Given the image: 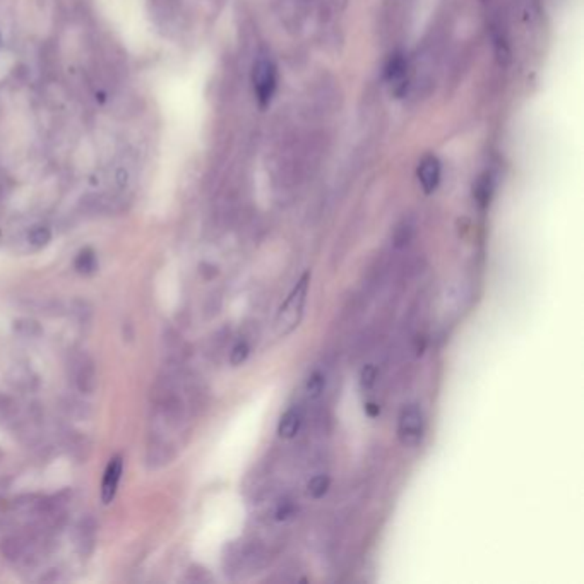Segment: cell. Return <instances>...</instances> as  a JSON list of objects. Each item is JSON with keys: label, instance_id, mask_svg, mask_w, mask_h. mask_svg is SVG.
<instances>
[{"label": "cell", "instance_id": "cell-5", "mask_svg": "<svg viewBox=\"0 0 584 584\" xmlns=\"http://www.w3.org/2000/svg\"><path fill=\"white\" fill-rule=\"evenodd\" d=\"M122 469H124V460H122V456H115L113 460H110L102 483L103 504H110L113 500V497H115L118 482H120L122 476Z\"/></svg>", "mask_w": 584, "mask_h": 584}, {"label": "cell", "instance_id": "cell-2", "mask_svg": "<svg viewBox=\"0 0 584 584\" xmlns=\"http://www.w3.org/2000/svg\"><path fill=\"white\" fill-rule=\"evenodd\" d=\"M425 422L424 413L417 404H408L397 417V439L404 447L420 446L424 439Z\"/></svg>", "mask_w": 584, "mask_h": 584}, {"label": "cell", "instance_id": "cell-6", "mask_svg": "<svg viewBox=\"0 0 584 584\" xmlns=\"http://www.w3.org/2000/svg\"><path fill=\"white\" fill-rule=\"evenodd\" d=\"M303 424V410L302 406H290L285 413L281 415L278 422V435L281 439H295L296 433L300 432Z\"/></svg>", "mask_w": 584, "mask_h": 584}, {"label": "cell", "instance_id": "cell-11", "mask_svg": "<svg viewBox=\"0 0 584 584\" xmlns=\"http://www.w3.org/2000/svg\"><path fill=\"white\" fill-rule=\"evenodd\" d=\"M408 64L406 59H404L401 53H396L394 57H390L388 66H386V79L389 82H401L406 76ZM403 84V82H401Z\"/></svg>", "mask_w": 584, "mask_h": 584}, {"label": "cell", "instance_id": "cell-14", "mask_svg": "<svg viewBox=\"0 0 584 584\" xmlns=\"http://www.w3.org/2000/svg\"><path fill=\"white\" fill-rule=\"evenodd\" d=\"M77 273L81 274H91L95 273L98 267V261H96V254L91 249H84L77 254L76 263H74Z\"/></svg>", "mask_w": 584, "mask_h": 584}, {"label": "cell", "instance_id": "cell-4", "mask_svg": "<svg viewBox=\"0 0 584 584\" xmlns=\"http://www.w3.org/2000/svg\"><path fill=\"white\" fill-rule=\"evenodd\" d=\"M418 182L425 194H432L437 191L440 184V175H442V167H440L439 158L433 155H427L418 164Z\"/></svg>", "mask_w": 584, "mask_h": 584}, {"label": "cell", "instance_id": "cell-16", "mask_svg": "<svg viewBox=\"0 0 584 584\" xmlns=\"http://www.w3.org/2000/svg\"><path fill=\"white\" fill-rule=\"evenodd\" d=\"M0 552L6 555L7 558H21L26 552V545H24L23 540L19 538H6L2 543H0Z\"/></svg>", "mask_w": 584, "mask_h": 584}, {"label": "cell", "instance_id": "cell-1", "mask_svg": "<svg viewBox=\"0 0 584 584\" xmlns=\"http://www.w3.org/2000/svg\"><path fill=\"white\" fill-rule=\"evenodd\" d=\"M309 285H310V273L302 274V278L296 281L292 292L288 293L285 302L281 303L274 317V332L278 338H285V336L292 335L296 328L300 326L305 312L307 295H309Z\"/></svg>", "mask_w": 584, "mask_h": 584}, {"label": "cell", "instance_id": "cell-7", "mask_svg": "<svg viewBox=\"0 0 584 584\" xmlns=\"http://www.w3.org/2000/svg\"><path fill=\"white\" fill-rule=\"evenodd\" d=\"M76 386L82 394H91L96 389V368L89 358H82L76 370Z\"/></svg>", "mask_w": 584, "mask_h": 584}, {"label": "cell", "instance_id": "cell-18", "mask_svg": "<svg viewBox=\"0 0 584 584\" xmlns=\"http://www.w3.org/2000/svg\"><path fill=\"white\" fill-rule=\"evenodd\" d=\"M50 240H52V232L48 227H43V225L31 228L30 234H28V242L33 247H45Z\"/></svg>", "mask_w": 584, "mask_h": 584}, {"label": "cell", "instance_id": "cell-12", "mask_svg": "<svg viewBox=\"0 0 584 584\" xmlns=\"http://www.w3.org/2000/svg\"><path fill=\"white\" fill-rule=\"evenodd\" d=\"M273 516L278 522L292 521V519L296 516V502L288 496L281 497V499L274 504Z\"/></svg>", "mask_w": 584, "mask_h": 584}, {"label": "cell", "instance_id": "cell-13", "mask_svg": "<svg viewBox=\"0 0 584 584\" xmlns=\"http://www.w3.org/2000/svg\"><path fill=\"white\" fill-rule=\"evenodd\" d=\"M329 485H331L329 476L326 473H317L307 482V493L312 499H322L328 493Z\"/></svg>", "mask_w": 584, "mask_h": 584}, {"label": "cell", "instance_id": "cell-10", "mask_svg": "<svg viewBox=\"0 0 584 584\" xmlns=\"http://www.w3.org/2000/svg\"><path fill=\"white\" fill-rule=\"evenodd\" d=\"M415 235V225L411 223L410 220H403L396 227L393 235V245L396 250H403L410 245V242L413 240Z\"/></svg>", "mask_w": 584, "mask_h": 584}, {"label": "cell", "instance_id": "cell-19", "mask_svg": "<svg viewBox=\"0 0 584 584\" xmlns=\"http://www.w3.org/2000/svg\"><path fill=\"white\" fill-rule=\"evenodd\" d=\"M14 331L19 332L21 336H26V338H35L41 332L38 322L35 321H17L14 322Z\"/></svg>", "mask_w": 584, "mask_h": 584}, {"label": "cell", "instance_id": "cell-17", "mask_svg": "<svg viewBox=\"0 0 584 584\" xmlns=\"http://www.w3.org/2000/svg\"><path fill=\"white\" fill-rule=\"evenodd\" d=\"M250 351H252V346H250V343L247 341V339H238V341L235 343L234 348L230 351V364L234 365V367H238V365L245 364L247 358H249Z\"/></svg>", "mask_w": 584, "mask_h": 584}, {"label": "cell", "instance_id": "cell-20", "mask_svg": "<svg viewBox=\"0 0 584 584\" xmlns=\"http://www.w3.org/2000/svg\"><path fill=\"white\" fill-rule=\"evenodd\" d=\"M377 381V368L374 365H365L360 372V386L364 390L372 389Z\"/></svg>", "mask_w": 584, "mask_h": 584}, {"label": "cell", "instance_id": "cell-21", "mask_svg": "<svg viewBox=\"0 0 584 584\" xmlns=\"http://www.w3.org/2000/svg\"><path fill=\"white\" fill-rule=\"evenodd\" d=\"M0 46H2V35H0Z\"/></svg>", "mask_w": 584, "mask_h": 584}, {"label": "cell", "instance_id": "cell-3", "mask_svg": "<svg viewBox=\"0 0 584 584\" xmlns=\"http://www.w3.org/2000/svg\"><path fill=\"white\" fill-rule=\"evenodd\" d=\"M254 91H256L257 102L261 106H267L273 100L276 93V86H278V73H276V66L270 59H259L254 66Z\"/></svg>", "mask_w": 584, "mask_h": 584}, {"label": "cell", "instance_id": "cell-15", "mask_svg": "<svg viewBox=\"0 0 584 584\" xmlns=\"http://www.w3.org/2000/svg\"><path fill=\"white\" fill-rule=\"evenodd\" d=\"M492 191H493V185H492V178H490V175H483V177H480L475 187V199L480 207H485L487 204L490 202Z\"/></svg>", "mask_w": 584, "mask_h": 584}, {"label": "cell", "instance_id": "cell-8", "mask_svg": "<svg viewBox=\"0 0 584 584\" xmlns=\"http://www.w3.org/2000/svg\"><path fill=\"white\" fill-rule=\"evenodd\" d=\"M326 384H328V374L322 368H315L314 372L307 377L305 386H303V393H305V399L309 403H315L322 397L326 390Z\"/></svg>", "mask_w": 584, "mask_h": 584}, {"label": "cell", "instance_id": "cell-9", "mask_svg": "<svg viewBox=\"0 0 584 584\" xmlns=\"http://www.w3.org/2000/svg\"><path fill=\"white\" fill-rule=\"evenodd\" d=\"M95 521L91 518L82 519L77 528V543L81 547V554L88 555L91 552L93 543H95Z\"/></svg>", "mask_w": 584, "mask_h": 584}]
</instances>
